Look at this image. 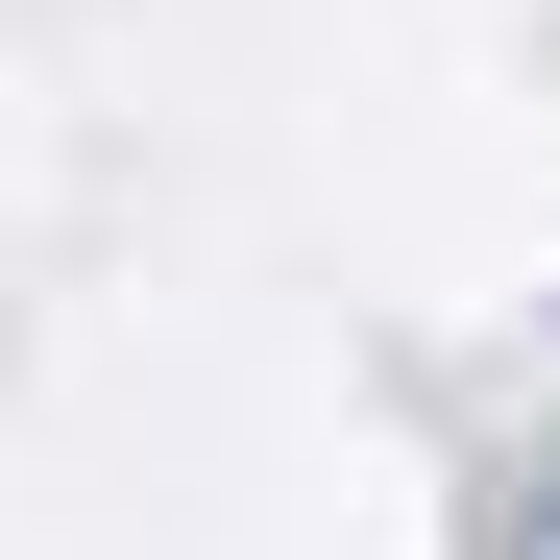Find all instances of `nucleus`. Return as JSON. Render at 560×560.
Segmentation results:
<instances>
[{"mask_svg": "<svg viewBox=\"0 0 560 560\" xmlns=\"http://www.w3.org/2000/svg\"><path fill=\"white\" fill-rule=\"evenodd\" d=\"M536 560H560V488H536Z\"/></svg>", "mask_w": 560, "mask_h": 560, "instance_id": "f257e3e1", "label": "nucleus"}]
</instances>
